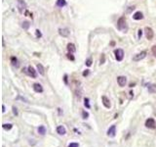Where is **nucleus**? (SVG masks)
Masks as SVG:
<instances>
[{
  "label": "nucleus",
  "instance_id": "obj_3",
  "mask_svg": "<svg viewBox=\"0 0 156 147\" xmlns=\"http://www.w3.org/2000/svg\"><path fill=\"white\" fill-rule=\"evenodd\" d=\"M114 55H115L116 60L118 62H121L123 60V58H124V51L122 49H120V48H117V49L114 50Z\"/></svg>",
  "mask_w": 156,
  "mask_h": 147
},
{
  "label": "nucleus",
  "instance_id": "obj_7",
  "mask_svg": "<svg viewBox=\"0 0 156 147\" xmlns=\"http://www.w3.org/2000/svg\"><path fill=\"white\" fill-rule=\"evenodd\" d=\"M146 57V51H141L140 53H138L137 55H135L133 57V60L135 62H138V61H140L142 59H144Z\"/></svg>",
  "mask_w": 156,
  "mask_h": 147
},
{
  "label": "nucleus",
  "instance_id": "obj_24",
  "mask_svg": "<svg viewBox=\"0 0 156 147\" xmlns=\"http://www.w3.org/2000/svg\"><path fill=\"white\" fill-rule=\"evenodd\" d=\"M85 64H86L87 67H91V66H92V58H88V59L86 60V63H85Z\"/></svg>",
  "mask_w": 156,
  "mask_h": 147
},
{
  "label": "nucleus",
  "instance_id": "obj_31",
  "mask_svg": "<svg viewBox=\"0 0 156 147\" xmlns=\"http://www.w3.org/2000/svg\"><path fill=\"white\" fill-rule=\"evenodd\" d=\"M141 36H142V30H141V29H138V39H140V38H141Z\"/></svg>",
  "mask_w": 156,
  "mask_h": 147
},
{
  "label": "nucleus",
  "instance_id": "obj_27",
  "mask_svg": "<svg viewBox=\"0 0 156 147\" xmlns=\"http://www.w3.org/2000/svg\"><path fill=\"white\" fill-rule=\"evenodd\" d=\"M12 110H13V114L15 115V116H18L19 115V113H18V109L15 107V106H13L12 107Z\"/></svg>",
  "mask_w": 156,
  "mask_h": 147
},
{
  "label": "nucleus",
  "instance_id": "obj_15",
  "mask_svg": "<svg viewBox=\"0 0 156 147\" xmlns=\"http://www.w3.org/2000/svg\"><path fill=\"white\" fill-rule=\"evenodd\" d=\"M66 49H67V51L69 53H74L76 51V47H75L73 43H68L67 46H66Z\"/></svg>",
  "mask_w": 156,
  "mask_h": 147
},
{
  "label": "nucleus",
  "instance_id": "obj_20",
  "mask_svg": "<svg viewBox=\"0 0 156 147\" xmlns=\"http://www.w3.org/2000/svg\"><path fill=\"white\" fill-rule=\"evenodd\" d=\"M37 130H38V132H39L41 135H44V134L46 133V128H45L44 126H39Z\"/></svg>",
  "mask_w": 156,
  "mask_h": 147
},
{
  "label": "nucleus",
  "instance_id": "obj_13",
  "mask_svg": "<svg viewBox=\"0 0 156 147\" xmlns=\"http://www.w3.org/2000/svg\"><path fill=\"white\" fill-rule=\"evenodd\" d=\"M57 132L60 134V135H64L66 133V129L64 128V126H59L57 128Z\"/></svg>",
  "mask_w": 156,
  "mask_h": 147
},
{
  "label": "nucleus",
  "instance_id": "obj_37",
  "mask_svg": "<svg viewBox=\"0 0 156 147\" xmlns=\"http://www.w3.org/2000/svg\"><path fill=\"white\" fill-rule=\"evenodd\" d=\"M58 112H59L60 115H62V109L61 108H58Z\"/></svg>",
  "mask_w": 156,
  "mask_h": 147
},
{
  "label": "nucleus",
  "instance_id": "obj_23",
  "mask_svg": "<svg viewBox=\"0 0 156 147\" xmlns=\"http://www.w3.org/2000/svg\"><path fill=\"white\" fill-rule=\"evenodd\" d=\"M2 127H3V129H6V130H10V129L13 128V125L12 124H4Z\"/></svg>",
  "mask_w": 156,
  "mask_h": 147
},
{
  "label": "nucleus",
  "instance_id": "obj_19",
  "mask_svg": "<svg viewBox=\"0 0 156 147\" xmlns=\"http://www.w3.org/2000/svg\"><path fill=\"white\" fill-rule=\"evenodd\" d=\"M11 63L12 65L14 66V67H16V68H19V61H18V58L17 57H11Z\"/></svg>",
  "mask_w": 156,
  "mask_h": 147
},
{
  "label": "nucleus",
  "instance_id": "obj_11",
  "mask_svg": "<svg viewBox=\"0 0 156 147\" xmlns=\"http://www.w3.org/2000/svg\"><path fill=\"white\" fill-rule=\"evenodd\" d=\"M59 33H60V35H62L63 37H67L69 35L70 31H69L68 28H60L59 29Z\"/></svg>",
  "mask_w": 156,
  "mask_h": 147
},
{
  "label": "nucleus",
  "instance_id": "obj_18",
  "mask_svg": "<svg viewBox=\"0 0 156 147\" xmlns=\"http://www.w3.org/2000/svg\"><path fill=\"white\" fill-rule=\"evenodd\" d=\"M56 5H57L58 7H60V8H63V7H64V6L66 5V1H65V0H57Z\"/></svg>",
  "mask_w": 156,
  "mask_h": 147
},
{
  "label": "nucleus",
  "instance_id": "obj_5",
  "mask_svg": "<svg viewBox=\"0 0 156 147\" xmlns=\"http://www.w3.org/2000/svg\"><path fill=\"white\" fill-rule=\"evenodd\" d=\"M17 5H18V9L20 13H23L24 10L27 9V3L25 2V0H17Z\"/></svg>",
  "mask_w": 156,
  "mask_h": 147
},
{
  "label": "nucleus",
  "instance_id": "obj_17",
  "mask_svg": "<svg viewBox=\"0 0 156 147\" xmlns=\"http://www.w3.org/2000/svg\"><path fill=\"white\" fill-rule=\"evenodd\" d=\"M147 89L149 93H156V84L155 83H151L147 86Z\"/></svg>",
  "mask_w": 156,
  "mask_h": 147
},
{
  "label": "nucleus",
  "instance_id": "obj_21",
  "mask_svg": "<svg viewBox=\"0 0 156 147\" xmlns=\"http://www.w3.org/2000/svg\"><path fill=\"white\" fill-rule=\"evenodd\" d=\"M30 27V24H29V22L28 21H25V22H23V24H22V28H24V29H26V30H28V28Z\"/></svg>",
  "mask_w": 156,
  "mask_h": 147
},
{
  "label": "nucleus",
  "instance_id": "obj_22",
  "mask_svg": "<svg viewBox=\"0 0 156 147\" xmlns=\"http://www.w3.org/2000/svg\"><path fill=\"white\" fill-rule=\"evenodd\" d=\"M84 106L87 109H90L91 108V105H90V102H89V98H87V97L84 98Z\"/></svg>",
  "mask_w": 156,
  "mask_h": 147
},
{
  "label": "nucleus",
  "instance_id": "obj_12",
  "mask_svg": "<svg viewBox=\"0 0 156 147\" xmlns=\"http://www.w3.org/2000/svg\"><path fill=\"white\" fill-rule=\"evenodd\" d=\"M33 90L37 93H42L43 92V87L40 83H34L33 84Z\"/></svg>",
  "mask_w": 156,
  "mask_h": 147
},
{
  "label": "nucleus",
  "instance_id": "obj_16",
  "mask_svg": "<svg viewBox=\"0 0 156 147\" xmlns=\"http://www.w3.org/2000/svg\"><path fill=\"white\" fill-rule=\"evenodd\" d=\"M36 69H37V72L40 74L41 76H44L45 75V69H44V67L41 64H37Z\"/></svg>",
  "mask_w": 156,
  "mask_h": 147
},
{
  "label": "nucleus",
  "instance_id": "obj_28",
  "mask_svg": "<svg viewBox=\"0 0 156 147\" xmlns=\"http://www.w3.org/2000/svg\"><path fill=\"white\" fill-rule=\"evenodd\" d=\"M67 147H79V144L76 143V142H71L70 144H68V146Z\"/></svg>",
  "mask_w": 156,
  "mask_h": 147
},
{
  "label": "nucleus",
  "instance_id": "obj_33",
  "mask_svg": "<svg viewBox=\"0 0 156 147\" xmlns=\"http://www.w3.org/2000/svg\"><path fill=\"white\" fill-rule=\"evenodd\" d=\"M104 60H105V57H104V54H101V64H103V63H104Z\"/></svg>",
  "mask_w": 156,
  "mask_h": 147
},
{
  "label": "nucleus",
  "instance_id": "obj_6",
  "mask_svg": "<svg viewBox=\"0 0 156 147\" xmlns=\"http://www.w3.org/2000/svg\"><path fill=\"white\" fill-rule=\"evenodd\" d=\"M144 32H145V36H146V38L148 40H151L153 38V36H154V31H153V29L151 28L146 27V28H144Z\"/></svg>",
  "mask_w": 156,
  "mask_h": 147
},
{
  "label": "nucleus",
  "instance_id": "obj_4",
  "mask_svg": "<svg viewBox=\"0 0 156 147\" xmlns=\"http://www.w3.org/2000/svg\"><path fill=\"white\" fill-rule=\"evenodd\" d=\"M145 127H146V128H148V129H154L156 128L155 120L152 119V118H148V119L145 121Z\"/></svg>",
  "mask_w": 156,
  "mask_h": 147
},
{
  "label": "nucleus",
  "instance_id": "obj_9",
  "mask_svg": "<svg viewBox=\"0 0 156 147\" xmlns=\"http://www.w3.org/2000/svg\"><path fill=\"white\" fill-rule=\"evenodd\" d=\"M106 133H107V135L110 136V137H114L115 134H116V126L115 125H112L109 129H107V132Z\"/></svg>",
  "mask_w": 156,
  "mask_h": 147
},
{
  "label": "nucleus",
  "instance_id": "obj_25",
  "mask_svg": "<svg viewBox=\"0 0 156 147\" xmlns=\"http://www.w3.org/2000/svg\"><path fill=\"white\" fill-rule=\"evenodd\" d=\"M82 117H83V119L84 120L88 119V118H89V113H88V112H86V111H83L82 112Z\"/></svg>",
  "mask_w": 156,
  "mask_h": 147
},
{
  "label": "nucleus",
  "instance_id": "obj_14",
  "mask_svg": "<svg viewBox=\"0 0 156 147\" xmlns=\"http://www.w3.org/2000/svg\"><path fill=\"white\" fill-rule=\"evenodd\" d=\"M133 19L134 20H136V21H138V20H142L143 19V15H142V13L141 12H136L134 15H133Z\"/></svg>",
  "mask_w": 156,
  "mask_h": 147
},
{
  "label": "nucleus",
  "instance_id": "obj_8",
  "mask_svg": "<svg viewBox=\"0 0 156 147\" xmlns=\"http://www.w3.org/2000/svg\"><path fill=\"white\" fill-rule=\"evenodd\" d=\"M117 83H118L119 86H121V87L125 86L126 83H127V78L124 77V76H119V77L117 78Z\"/></svg>",
  "mask_w": 156,
  "mask_h": 147
},
{
  "label": "nucleus",
  "instance_id": "obj_1",
  "mask_svg": "<svg viewBox=\"0 0 156 147\" xmlns=\"http://www.w3.org/2000/svg\"><path fill=\"white\" fill-rule=\"evenodd\" d=\"M116 27H117V28L119 29L120 31H122V32H127V31H128V25H127L126 19L124 18V17L119 18V20L117 21Z\"/></svg>",
  "mask_w": 156,
  "mask_h": 147
},
{
  "label": "nucleus",
  "instance_id": "obj_10",
  "mask_svg": "<svg viewBox=\"0 0 156 147\" xmlns=\"http://www.w3.org/2000/svg\"><path fill=\"white\" fill-rule=\"evenodd\" d=\"M101 101H102V104H103V106L105 107V108H107V109H109L110 107H111V104H110V100L106 97V96H101Z\"/></svg>",
  "mask_w": 156,
  "mask_h": 147
},
{
  "label": "nucleus",
  "instance_id": "obj_2",
  "mask_svg": "<svg viewBox=\"0 0 156 147\" xmlns=\"http://www.w3.org/2000/svg\"><path fill=\"white\" fill-rule=\"evenodd\" d=\"M24 71H25V73L27 74V75H28L29 77H31V78H33V79H35V78L37 77L36 71L34 70V68H33L32 66H28V68L25 69Z\"/></svg>",
  "mask_w": 156,
  "mask_h": 147
},
{
  "label": "nucleus",
  "instance_id": "obj_29",
  "mask_svg": "<svg viewBox=\"0 0 156 147\" xmlns=\"http://www.w3.org/2000/svg\"><path fill=\"white\" fill-rule=\"evenodd\" d=\"M35 34H36L37 38H40V37L42 36V34H41V31H40L39 29H36V31H35Z\"/></svg>",
  "mask_w": 156,
  "mask_h": 147
},
{
  "label": "nucleus",
  "instance_id": "obj_38",
  "mask_svg": "<svg viewBox=\"0 0 156 147\" xmlns=\"http://www.w3.org/2000/svg\"><path fill=\"white\" fill-rule=\"evenodd\" d=\"M5 106H4V105H2V112H3V113H4V112H5Z\"/></svg>",
  "mask_w": 156,
  "mask_h": 147
},
{
  "label": "nucleus",
  "instance_id": "obj_35",
  "mask_svg": "<svg viewBox=\"0 0 156 147\" xmlns=\"http://www.w3.org/2000/svg\"><path fill=\"white\" fill-rule=\"evenodd\" d=\"M134 9H135V7H134V6H133V7H132V6H131V7H129V9L127 10V13H131V12H132Z\"/></svg>",
  "mask_w": 156,
  "mask_h": 147
},
{
  "label": "nucleus",
  "instance_id": "obj_26",
  "mask_svg": "<svg viewBox=\"0 0 156 147\" xmlns=\"http://www.w3.org/2000/svg\"><path fill=\"white\" fill-rule=\"evenodd\" d=\"M72 54H73V53H69V52H68V53L66 54V57H67V58H68L69 60H71V61H74V60H75V58H74V56L72 55Z\"/></svg>",
  "mask_w": 156,
  "mask_h": 147
},
{
  "label": "nucleus",
  "instance_id": "obj_36",
  "mask_svg": "<svg viewBox=\"0 0 156 147\" xmlns=\"http://www.w3.org/2000/svg\"><path fill=\"white\" fill-rule=\"evenodd\" d=\"M17 99H22V100H23V101H25V102H27V103H28V100H27V99H26V98H24V97H21V96H19L18 98H17Z\"/></svg>",
  "mask_w": 156,
  "mask_h": 147
},
{
  "label": "nucleus",
  "instance_id": "obj_34",
  "mask_svg": "<svg viewBox=\"0 0 156 147\" xmlns=\"http://www.w3.org/2000/svg\"><path fill=\"white\" fill-rule=\"evenodd\" d=\"M83 77H87L88 75H89V70H85L84 72H83Z\"/></svg>",
  "mask_w": 156,
  "mask_h": 147
},
{
  "label": "nucleus",
  "instance_id": "obj_30",
  "mask_svg": "<svg viewBox=\"0 0 156 147\" xmlns=\"http://www.w3.org/2000/svg\"><path fill=\"white\" fill-rule=\"evenodd\" d=\"M151 50H152V53H153V55H154V57H155V58H156V45H153V46H152Z\"/></svg>",
  "mask_w": 156,
  "mask_h": 147
},
{
  "label": "nucleus",
  "instance_id": "obj_32",
  "mask_svg": "<svg viewBox=\"0 0 156 147\" xmlns=\"http://www.w3.org/2000/svg\"><path fill=\"white\" fill-rule=\"evenodd\" d=\"M64 83H65V84H68V77H67V75H64Z\"/></svg>",
  "mask_w": 156,
  "mask_h": 147
}]
</instances>
